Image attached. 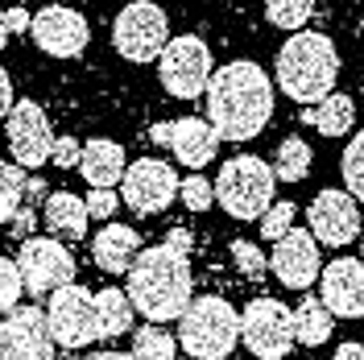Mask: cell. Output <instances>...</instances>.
Returning a JSON list of instances; mask_svg holds the SVG:
<instances>
[{
  "label": "cell",
  "mask_w": 364,
  "mask_h": 360,
  "mask_svg": "<svg viewBox=\"0 0 364 360\" xmlns=\"http://www.w3.org/2000/svg\"><path fill=\"white\" fill-rule=\"evenodd\" d=\"M207 125L220 141H252L273 116V83L257 63H228L207 79Z\"/></svg>",
  "instance_id": "6da1fadb"
},
{
  "label": "cell",
  "mask_w": 364,
  "mask_h": 360,
  "mask_svg": "<svg viewBox=\"0 0 364 360\" xmlns=\"http://www.w3.org/2000/svg\"><path fill=\"white\" fill-rule=\"evenodd\" d=\"M178 195V174L174 166L161 158H136L133 166H124L120 179V199L133 207L136 216H158L166 211Z\"/></svg>",
  "instance_id": "7c38bea8"
},
{
  "label": "cell",
  "mask_w": 364,
  "mask_h": 360,
  "mask_svg": "<svg viewBox=\"0 0 364 360\" xmlns=\"http://www.w3.org/2000/svg\"><path fill=\"white\" fill-rule=\"evenodd\" d=\"M29 38L50 58H79L91 42V25L70 4H46L29 17Z\"/></svg>",
  "instance_id": "8fae6325"
},
{
  "label": "cell",
  "mask_w": 364,
  "mask_h": 360,
  "mask_svg": "<svg viewBox=\"0 0 364 360\" xmlns=\"http://www.w3.org/2000/svg\"><path fill=\"white\" fill-rule=\"evenodd\" d=\"M0 360H54V339L38 307H13L0 319Z\"/></svg>",
  "instance_id": "9a60e30c"
},
{
  "label": "cell",
  "mask_w": 364,
  "mask_h": 360,
  "mask_svg": "<svg viewBox=\"0 0 364 360\" xmlns=\"http://www.w3.org/2000/svg\"><path fill=\"white\" fill-rule=\"evenodd\" d=\"M294 216H298L294 203H286V199L269 203V207H265V216H261V236H265V240H282V236L294 228Z\"/></svg>",
  "instance_id": "f546056e"
},
{
  "label": "cell",
  "mask_w": 364,
  "mask_h": 360,
  "mask_svg": "<svg viewBox=\"0 0 364 360\" xmlns=\"http://www.w3.org/2000/svg\"><path fill=\"white\" fill-rule=\"evenodd\" d=\"M311 170V145L302 137H286L282 149H277V162H273V179L282 182H302Z\"/></svg>",
  "instance_id": "d4e9b609"
},
{
  "label": "cell",
  "mask_w": 364,
  "mask_h": 360,
  "mask_svg": "<svg viewBox=\"0 0 364 360\" xmlns=\"http://www.w3.org/2000/svg\"><path fill=\"white\" fill-rule=\"evenodd\" d=\"M83 207H87V216H95V220H108V216H116V207H120V195H116L112 186H91V195L83 199Z\"/></svg>",
  "instance_id": "836d02e7"
},
{
  "label": "cell",
  "mask_w": 364,
  "mask_h": 360,
  "mask_svg": "<svg viewBox=\"0 0 364 360\" xmlns=\"http://www.w3.org/2000/svg\"><path fill=\"white\" fill-rule=\"evenodd\" d=\"M124 166H129L124 149L116 141H108V137H95V141H87L79 149V170H83V179L91 186H116L124 179Z\"/></svg>",
  "instance_id": "44dd1931"
},
{
  "label": "cell",
  "mask_w": 364,
  "mask_h": 360,
  "mask_svg": "<svg viewBox=\"0 0 364 360\" xmlns=\"http://www.w3.org/2000/svg\"><path fill=\"white\" fill-rule=\"evenodd\" d=\"M302 120H306V125H315L323 137H343L352 125H356V104H352L348 95H340V91H331V95H323V100H318Z\"/></svg>",
  "instance_id": "cb8c5ba5"
},
{
  "label": "cell",
  "mask_w": 364,
  "mask_h": 360,
  "mask_svg": "<svg viewBox=\"0 0 364 360\" xmlns=\"http://www.w3.org/2000/svg\"><path fill=\"white\" fill-rule=\"evenodd\" d=\"M290 327H294V339L302 344V348H318V344H327V339H331L336 315H331L318 298L302 294V302L290 311Z\"/></svg>",
  "instance_id": "7402d4cb"
},
{
  "label": "cell",
  "mask_w": 364,
  "mask_h": 360,
  "mask_svg": "<svg viewBox=\"0 0 364 360\" xmlns=\"http://www.w3.org/2000/svg\"><path fill=\"white\" fill-rule=\"evenodd\" d=\"M133 315L136 311H133V302H129V294L104 286V290L95 294V339L124 336L133 327Z\"/></svg>",
  "instance_id": "603a6c76"
},
{
  "label": "cell",
  "mask_w": 364,
  "mask_h": 360,
  "mask_svg": "<svg viewBox=\"0 0 364 360\" xmlns=\"http://www.w3.org/2000/svg\"><path fill=\"white\" fill-rule=\"evenodd\" d=\"M318 302L336 319H364V261L336 257L327 270H318Z\"/></svg>",
  "instance_id": "2e32d148"
},
{
  "label": "cell",
  "mask_w": 364,
  "mask_h": 360,
  "mask_svg": "<svg viewBox=\"0 0 364 360\" xmlns=\"http://www.w3.org/2000/svg\"><path fill=\"white\" fill-rule=\"evenodd\" d=\"M136 253H141V240L129 224H104L100 236L91 240V261L104 273H129Z\"/></svg>",
  "instance_id": "d6986e66"
},
{
  "label": "cell",
  "mask_w": 364,
  "mask_h": 360,
  "mask_svg": "<svg viewBox=\"0 0 364 360\" xmlns=\"http://www.w3.org/2000/svg\"><path fill=\"white\" fill-rule=\"evenodd\" d=\"M4 42H9V29H4V9H0V50H4Z\"/></svg>",
  "instance_id": "b9f144b4"
},
{
  "label": "cell",
  "mask_w": 364,
  "mask_h": 360,
  "mask_svg": "<svg viewBox=\"0 0 364 360\" xmlns=\"http://www.w3.org/2000/svg\"><path fill=\"white\" fill-rule=\"evenodd\" d=\"M21 294H25V286H21V273H17V261L0 257V315L13 311L21 302Z\"/></svg>",
  "instance_id": "4dcf8cb0"
},
{
  "label": "cell",
  "mask_w": 364,
  "mask_h": 360,
  "mask_svg": "<svg viewBox=\"0 0 364 360\" xmlns=\"http://www.w3.org/2000/svg\"><path fill=\"white\" fill-rule=\"evenodd\" d=\"M340 170H343V182H348V195L364 203V133H356L348 141L340 158Z\"/></svg>",
  "instance_id": "f1b7e54d"
},
{
  "label": "cell",
  "mask_w": 364,
  "mask_h": 360,
  "mask_svg": "<svg viewBox=\"0 0 364 360\" xmlns=\"http://www.w3.org/2000/svg\"><path fill=\"white\" fill-rule=\"evenodd\" d=\"M240 339L257 360H286L294 348L290 307L277 298H252L240 315Z\"/></svg>",
  "instance_id": "30bf717a"
},
{
  "label": "cell",
  "mask_w": 364,
  "mask_h": 360,
  "mask_svg": "<svg viewBox=\"0 0 364 360\" xmlns=\"http://www.w3.org/2000/svg\"><path fill=\"white\" fill-rule=\"evenodd\" d=\"M158 75H161V88L174 100L203 95L207 79H211V50H207V42L195 38V33L170 38L158 54Z\"/></svg>",
  "instance_id": "8992f818"
},
{
  "label": "cell",
  "mask_w": 364,
  "mask_h": 360,
  "mask_svg": "<svg viewBox=\"0 0 364 360\" xmlns=\"http://www.w3.org/2000/svg\"><path fill=\"white\" fill-rule=\"evenodd\" d=\"M236 339H240V315L220 294L191 298L178 315V348L195 360H228Z\"/></svg>",
  "instance_id": "277c9868"
},
{
  "label": "cell",
  "mask_w": 364,
  "mask_h": 360,
  "mask_svg": "<svg viewBox=\"0 0 364 360\" xmlns=\"http://www.w3.org/2000/svg\"><path fill=\"white\" fill-rule=\"evenodd\" d=\"M87 207L79 195H70V191H54V195H46V207H42V224L50 228V236L54 240H83L87 236Z\"/></svg>",
  "instance_id": "ffe728a7"
},
{
  "label": "cell",
  "mask_w": 364,
  "mask_h": 360,
  "mask_svg": "<svg viewBox=\"0 0 364 360\" xmlns=\"http://www.w3.org/2000/svg\"><path fill=\"white\" fill-rule=\"evenodd\" d=\"M129 302L136 315L149 323H170L186 311L191 302V265L186 257L174 253L170 245L141 248L136 261L129 265Z\"/></svg>",
  "instance_id": "7a4b0ae2"
},
{
  "label": "cell",
  "mask_w": 364,
  "mask_h": 360,
  "mask_svg": "<svg viewBox=\"0 0 364 360\" xmlns=\"http://www.w3.org/2000/svg\"><path fill=\"white\" fill-rule=\"evenodd\" d=\"M360 261H364V224H360Z\"/></svg>",
  "instance_id": "7bdbcfd3"
},
{
  "label": "cell",
  "mask_w": 364,
  "mask_h": 360,
  "mask_svg": "<svg viewBox=\"0 0 364 360\" xmlns=\"http://www.w3.org/2000/svg\"><path fill=\"white\" fill-rule=\"evenodd\" d=\"M178 195H182V203H186L191 211H207V207L215 203V191H211V182H207L203 174L178 179Z\"/></svg>",
  "instance_id": "1f68e13d"
},
{
  "label": "cell",
  "mask_w": 364,
  "mask_h": 360,
  "mask_svg": "<svg viewBox=\"0 0 364 360\" xmlns=\"http://www.w3.org/2000/svg\"><path fill=\"white\" fill-rule=\"evenodd\" d=\"M17 104V95H13V79H9V70L0 67V120L9 116V108Z\"/></svg>",
  "instance_id": "74e56055"
},
{
  "label": "cell",
  "mask_w": 364,
  "mask_h": 360,
  "mask_svg": "<svg viewBox=\"0 0 364 360\" xmlns=\"http://www.w3.org/2000/svg\"><path fill=\"white\" fill-rule=\"evenodd\" d=\"M174 356H178V339H170V332H161L158 323L136 332L133 360H174Z\"/></svg>",
  "instance_id": "484cf974"
},
{
  "label": "cell",
  "mask_w": 364,
  "mask_h": 360,
  "mask_svg": "<svg viewBox=\"0 0 364 360\" xmlns=\"http://www.w3.org/2000/svg\"><path fill=\"white\" fill-rule=\"evenodd\" d=\"M25 203V174L17 162H0V224H9Z\"/></svg>",
  "instance_id": "4316f807"
},
{
  "label": "cell",
  "mask_w": 364,
  "mask_h": 360,
  "mask_svg": "<svg viewBox=\"0 0 364 360\" xmlns=\"http://www.w3.org/2000/svg\"><path fill=\"white\" fill-rule=\"evenodd\" d=\"M9 224H13V232H17V236H29V232H33V224H38V211H33V207H17V216H13V220H9Z\"/></svg>",
  "instance_id": "d590c367"
},
{
  "label": "cell",
  "mask_w": 364,
  "mask_h": 360,
  "mask_svg": "<svg viewBox=\"0 0 364 360\" xmlns=\"http://www.w3.org/2000/svg\"><path fill=\"white\" fill-rule=\"evenodd\" d=\"M13 261H17V273H21V286L33 298L54 294L58 286L75 282V253L54 236H25Z\"/></svg>",
  "instance_id": "9c48e42d"
},
{
  "label": "cell",
  "mask_w": 364,
  "mask_h": 360,
  "mask_svg": "<svg viewBox=\"0 0 364 360\" xmlns=\"http://www.w3.org/2000/svg\"><path fill=\"white\" fill-rule=\"evenodd\" d=\"M4 133H9V149L13 162L21 170H38L42 162H50L54 149V133H50V116L33 104V100H17L9 116H4Z\"/></svg>",
  "instance_id": "4fadbf2b"
},
{
  "label": "cell",
  "mask_w": 364,
  "mask_h": 360,
  "mask_svg": "<svg viewBox=\"0 0 364 360\" xmlns=\"http://www.w3.org/2000/svg\"><path fill=\"white\" fill-rule=\"evenodd\" d=\"M79 141L75 137H54V149H50V162L54 166H63V170H70V166H79Z\"/></svg>",
  "instance_id": "e575fe53"
},
{
  "label": "cell",
  "mask_w": 364,
  "mask_h": 360,
  "mask_svg": "<svg viewBox=\"0 0 364 360\" xmlns=\"http://www.w3.org/2000/svg\"><path fill=\"white\" fill-rule=\"evenodd\" d=\"M306 220H311V236H315L318 245L343 248L360 236V207H356V199L348 191H336V186L318 191L315 199H311Z\"/></svg>",
  "instance_id": "5bb4252c"
},
{
  "label": "cell",
  "mask_w": 364,
  "mask_h": 360,
  "mask_svg": "<svg viewBox=\"0 0 364 360\" xmlns=\"http://www.w3.org/2000/svg\"><path fill=\"white\" fill-rule=\"evenodd\" d=\"M29 17H33V13H25V9H9V13H4V29H9V33H29Z\"/></svg>",
  "instance_id": "8d00e7d4"
},
{
  "label": "cell",
  "mask_w": 364,
  "mask_h": 360,
  "mask_svg": "<svg viewBox=\"0 0 364 360\" xmlns=\"http://www.w3.org/2000/svg\"><path fill=\"white\" fill-rule=\"evenodd\" d=\"M46 315V332L54 339V348H87L95 339V294L79 282H67L50 294Z\"/></svg>",
  "instance_id": "ba28073f"
},
{
  "label": "cell",
  "mask_w": 364,
  "mask_h": 360,
  "mask_svg": "<svg viewBox=\"0 0 364 360\" xmlns=\"http://www.w3.org/2000/svg\"><path fill=\"white\" fill-rule=\"evenodd\" d=\"M232 261H236V270L249 273V277H261V273L269 270V257L252 245V240H236L232 245Z\"/></svg>",
  "instance_id": "d6a6232c"
},
{
  "label": "cell",
  "mask_w": 364,
  "mask_h": 360,
  "mask_svg": "<svg viewBox=\"0 0 364 360\" xmlns=\"http://www.w3.org/2000/svg\"><path fill=\"white\" fill-rule=\"evenodd\" d=\"M311 13H315V0H265V17L277 29H294L298 33L311 21Z\"/></svg>",
  "instance_id": "83f0119b"
},
{
  "label": "cell",
  "mask_w": 364,
  "mask_h": 360,
  "mask_svg": "<svg viewBox=\"0 0 364 360\" xmlns=\"http://www.w3.org/2000/svg\"><path fill=\"white\" fill-rule=\"evenodd\" d=\"M83 360H133L129 352H87Z\"/></svg>",
  "instance_id": "60d3db41"
},
{
  "label": "cell",
  "mask_w": 364,
  "mask_h": 360,
  "mask_svg": "<svg viewBox=\"0 0 364 360\" xmlns=\"http://www.w3.org/2000/svg\"><path fill=\"white\" fill-rule=\"evenodd\" d=\"M215 191V203L224 207L232 220H261L265 207L273 203V191H277V179H273V166L252 154H240V158L224 162L220 179L211 182Z\"/></svg>",
  "instance_id": "5b68a950"
},
{
  "label": "cell",
  "mask_w": 364,
  "mask_h": 360,
  "mask_svg": "<svg viewBox=\"0 0 364 360\" xmlns=\"http://www.w3.org/2000/svg\"><path fill=\"white\" fill-rule=\"evenodd\" d=\"M166 145L174 149V158L191 170H203L207 162L220 154V133L207 125V116H182L174 125H166Z\"/></svg>",
  "instance_id": "ac0fdd59"
},
{
  "label": "cell",
  "mask_w": 364,
  "mask_h": 360,
  "mask_svg": "<svg viewBox=\"0 0 364 360\" xmlns=\"http://www.w3.org/2000/svg\"><path fill=\"white\" fill-rule=\"evenodd\" d=\"M166 245L174 248V253H182V257H186V248H191V232H186V228H174V232L166 236Z\"/></svg>",
  "instance_id": "f35d334b"
},
{
  "label": "cell",
  "mask_w": 364,
  "mask_h": 360,
  "mask_svg": "<svg viewBox=\"0 0 364 360\" xmlns=\"http://www.w3.org/2000/svg\"><path fill=\"white\" fill-rule=\"evenodd\" d=\"M336 360H364V344H356V339L340 344V348H336Z\"/></svg>",
  "instance_id": "ab89813d"
},
{
  "label": "cell",
  "mask_w": 364,
  "mask_h": 360,
  "mask_svg": "<svg viewBox=\"0 0 364 360\" xmlns=\"http://www.w3.org/2000/svg\"><path fill=\"white\" fill-rule=\"evenodd\" d=\"M336 79H340V54H336L331 38L298 29L277 50V83L298 104H318L323 95H331Z\"/></svg>",
  "instance_id": "3957f363"
},
{
  "label": "cell",
  "mask_w": 364,
  "mask_h": 360,
  "mask_svg": "<svg viewBox=\"0 0 364 360\" xmlns=\"http://www.w3.org/2000/svg\"><path fill=\"white\" fill-rule=\"evenodd\" d=\"M166 42H170V21L154 0H133L120 9V17L112 25V46L120 50V58L154 63Z\"/></svg>",
  "instance_id": "52a82bcc"
},
{
  "label": "cell",
  "mask_w": 364,
  "mask_h": 360,
  "mask_svg": "<svg viewBox=\"0 0 364 360\" xmlns=\"http://www.w3.org/2000/svg\"><path fill=\"white\" fill-rule=\"evenodd\" d=\"M273 273L286 290H306L311 282H318V240L302 228H290L282 240H273V257H269Z\"/></svg>",
  "instance_id": "e0dca14e"
}]
</instances>
